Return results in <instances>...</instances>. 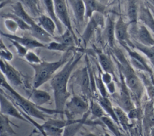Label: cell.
Masks as SVG:
<instances>
[{"label": "cell", "instance_id": "cell-21", "mask_svg": "<svg viewBox=\"0 0 154 136\" xmlns=\"http://www.w3.org/2000/svg\"><path fill=\"white\" fill-rule=\"evenodd\" d=\"M137 35L141 44L147 46H154V39L145 26L141 25L138 27Z\"/></svg>", "mask_w": 154, "mask_h": 136}, {"label": "cell", "instance_id": "cell-33", "mask_svg": "<svg viewBox=\"0 0 154 136\" xmlns=\"http://www.w3.org/2000/svg\"><path fill=\"white\" fill-rule=\"evenodd\" d=\"M102 121L106 125V126L115 134V135H119V132L117 126H116L115 123L112 121V119H110L108 117L103 116L100 117Z\"/></svg>", "mask_w": 154, "mask_h": 136}, {"label": "cell", "instance_id": "cell-40", "mask_svg": "<svg viewBox=\"0 0 154 136\" xmlns=\"http://www.w3.org/2000/svg\"><path fill=\"white\" fill-rule=\"evenodd\" d=\"M140 114V111L139 109L133 108L132 109H131L128 111V117L129 119H137L139 118Z\"/></svg>", "mask_w": 154, "mask_h": 136}, {"label": "cell", "instance_id": "cell-39", "mask_svg": "<svg viewBox=\"0 0 154 136\" xmlns=\"http://www.w3.org/2000/svg\"><path fill=\"white\" fill-rule=\"evenodd\" d=\"M95 82H96V86L98 88V90H99L100 94L102 95V96L103 97H106V90L104 85V82H103L102 78H96L95 79Z\"/></svg>", "mask_w": 154, "mask_h": 136}, {"label": "cell", "instance_id": "cell-31", "mask_svg": "<svg viewBox=\"0 0 154 136\" xmlns=\"http://www.w3.org/2000/svg\"><path fill=\"white\" fill-rule=\"evenodd\" d=\"M113 109L118 119V121L122 125H128L129 118L128 117V115H126L124 110L119 107H114Z\"/></svg>", "mask_w": 154, "mask_h": 136}, {"label": "cell", "instance_id": "cell-29", "mask_svg": "<svg viewBox=\"0 0 154 136\" xmlns=\"http://www.w3.org/2000/svg\"><path fill=\"white\" fill-rule=\"evenodd\" d=\"M3 18H11L16 21L17 23L19 28L22 30H30L29 26L20 17L15 14L14 13H6L1 16Z\"/></svg>", "mask_w": 154, "mask_h": 136}, {"label": "cell", "instance_id": "cell-43", "mask_svg": "<svg viewBox=\"0 0 154 136\" xmlns=\"http://www.w3.org/2000/svg\"><path fill=\"white\" fill-rule=\"evenodd\" d=\"M150 135H154V125L150 128Z\"/></svg>", "mask_w": 154, "mask_h": 136}, {"label": "cell", "instance_id": "cell-27", "mask_svg": "<svg viewBox=\"0 0 154 136\" xmlns=\"http://www.w3.org/2000/svg\"><path fill=\"white\" fill-rule=\"evenodd\" d=\"M99 60L102 69L105 72L113 74L114 67L111 60L104 54H99Z\"/></svg>", "mask_w": 154, "mask_h": 136}, {"label": "cell", "instance_id": "cell-35", "mask_svg": "<svg viewBox=\"0 0 154 136\" xmlns=\"http://www.w3.org/2000/svg\"><path fill=\"white\" fill-rule=\"evenodd\" d=\"M24 57L27 60V61L30 63V64H38L42 61L38 56L32 50H28Z\"/></svg>", "mask_w": 154, "mask_h": 136}, {"label": "cell", "instance_id": "cell-5", "mask_svg": "<svg viewBox=\"0 0 154 136\" xmlns=\"http://www.w3.org/2000/svg\"><path fill=\"white\" fill-rule=\"evenodd\" d=\"M88 109V103L84 98L79 96H73L66 102L64 113L67 120H73L78 116L85 115Z\"/></svg>", "mask_w": 154, "mask_h": 136}, {"label": "cell", "instance_id": "cell-22", "mask_svg": "<svg viewBox=\"0 0 154 136\" xmlns=\"http://www.w3.org/2000/svg\"><path fill=\"white\" fill-rule=\"evenodd\" d=\"M53 39L55 41H57L70 47H74L75 43L77 41V39L75 38L72 32L67 28L66 29L64 32L60 34V36H53Z\"/></svg>", "mask_w": 154, "mask_h": 136}, {"label": "cell", "instance_id": "cell-24", "mask_svg": "<svg viewBox=\"0 0 154 136\" xmlns=\"http://www.w3.org/2000/svg\"><path fill=\"white\" fill-rule=\"evenodd\" d=\"M99 103L100 104L103 110H105L109 116H111V118L118 123V119L114 113L113 107H112L110 100L106 97L102 96L99 99Z\"/></svg>", "mask_w": 154, "mask_h": 136}, {"label": "cell", "instance_id": "cell-14", "mask_svg": "<svg viewBox=\"0 0 154 136\" xmlns=\"http://www.w3.org/2000/svg\"><path fill=\"white\" fill-rule=\"evenodd\" d=\"M74 16L79 24L83 23L85 19V5L83 0H69Z\"/></svg>", "mask_w": 154, "mask_h": 136}, {"label": "cell", "instance_id": "cell-18", "mask_svg": "<svg viewBox=\"0 0 154 136\" xmlns=\"http://www.w3.org/2000/svg\"><path fill=\"white\" fill-rule=\"evenodd\" d=\"M115 35L122 43L128 42V24L124 22L122 18H120L115 25Z\"/></svg>", "mask_w": 154, "mask_h": 136}, {"label": "cell", "instance_id": "cell-4", "mask_svg": "<svg viewBox=\"0 0 154 136\" xmlns=\"http://www.w3.org/2000/svg\"><path fill=\"white\" fill-rule=\"evenodd\" d=\"M117 53V56L119 58L123 67V72L125 76V83L127 87L131 90L136 97H139L143 92V85L141 82L132 69L127 61L123 58V55Z\"/></svg>", "mask_w": 154, "mask_h": 136}, {"label": "cell", "instance_id": "cell-7", "mask_svg": "<svg viewBox=\"0 0 154 136\" xmlns=\"http://www.w3.org/2000/svg\"><path fill=\"white\" fill-rule=\"evenodd\" d=\"M54 4V8L55 14L58 20L64 25L66 28L69 29L73 36L76 38V35L73 30L69 14L68 8L67 7L66 0H53ZM77 39V38H76Z\"/></svg>", "mask_w": 154, "mask_h": 136}, {"label": "cell", "instance_id": "cell-30", "mask_svg": "<svg viewBox=\"0 0 154 136\" xmlns=\"http://www.w3.org/2000/svg\"><path fill=\"white\" fill-rule=\"evenodd\" d=\"M106 36L110 46H112L115 37V25L111 19H108L106 27Z\"/></svg>", "mask_w": 154, "mask_h": 136}, {"label": "cell", "instance_id": "cell-20", "mask_svg": "<svg viewBox=\"0 0 154 136\" xmlns=\"http://www.w3.org/2000/svg\"><path fill=\"white\" fill-rule=\"evenodd\" d=\"M20 2L27 9L26 11L29 13L32 17H38L42 14L40 0H20Z\"/></svg>", "mask_w": 154, "mask_h": 136}, {"label": "cell", "instance_id": "cell-41", "mask_svg": "<svg viewBox=\"0 0 154 136\" xmlns=\"http://www.w3.org/2000/svg\"><path fill=\"white\" fill-rule=\"evenodd\" d=\"M102 79L104 83L106 84L111 82V73L108 72H105L102 76Z\"/></svg>", "mask_w": 154, "mask_h": 136}, {"label": "cell", "instance_id": "cell-26", "mask_svg": "<svg viewBox=\"0 0 154 136\" xmlns=\"http://www.w3.org/2000/svg\"><path fill=\"white\" fill-rule=\"evenodd\" d=\"M140 18L154 32V19L147 9L144 8L141 9Z\"/></svg>", "mask_w": 154, "mask_h": 136}, {"label": "cell", "instance_id": "cell-38", "mask_svg": "<svg viewBox=\"0 0 154 136\" xmlns=\"http://www.w3.org/2000/svg\"><path fill=\"white\" fill-rule=\"evenodd\" d=\"M10 40L12 43L13 46L15 47V48L16 49L17 54L19 56L24 57L29 49H28L26 47H25L24 46H23L22 45H21L20 43H18L15 40Z\"/></svg>", "mask_w": 154, "mask_h": 136}, {"label": "cell", "instance_id": "cell-42", "mask_svg": "<svg viewBox=\"0 0 154 136\" xmlns=\"http://www.w3.org/2000/svg\"><path fill=\"white\" fill-rule=\"evenodd\" d=\"M106 85H107V87H108V89L109 91V92L112 93H114L115 91V86H114L113 82L111 81V82L107 84Z\"/></svg>", "mask_w": 154, "mask_h": 136}, {"label": "cell", "instance_id": "cell-15", "mask_svg": "<svg viewBox=\"0 0 154 136\" xmlns=\"http://www.w3.org/2000/svg\"><path fill=\"white\" fill-rule=\"evenodd\" d=\"M43 7L45 8V10H46L47 13V15H48L50 17H51L54 22L56 23L57 26V29L60 33V34H62L64 31H63V24L61 22L58 20L57 18L55 12V8H54V1L53 0H42Z\"/></svg>", "mask_w": 154, "mask_h": 136}, {"label": "cell", "instance_id": "cell-9", "mask_svg": "<svg viewBox=\"0 0 154 136\" xmlns=\"http://www.w3.org/2000/svg\"><path fill=\"white\" fill-rule=\"evenodd\" d=\"M0 34L3 36L7 37L8 40H13L17 42L29 50H32L35 48H46V45H45L43 43L39 42L37 39H34V37L30 38L26 37H20L14 34L4 33L1 31Z\"/></svg>", "mask_w": 154, "mask_h": 136}, {"label": "cell", "instance_id": "cell-25", "mask_svg": "<svg viewBox=\"0 0 154 136\" xmlns=\"http://www.w3.org/2000/svg\"><path fill=\"white\" fill-rule=\"evenodd\" d=\"M134 46L137 49L145 54L154 66V46H147L138 42H135V43H134Z\"/></svg>", "mask_w": 154, "mask_h": 136}, {"label": "cell", "instance_id": "cell-16", "mask_svg": "<svg viewBox=\"0 0 154 136\" xmlns=\"http://www.w3.org/2000/svg\"><path fill=\"white\" fill-rule=\"evenodd\" d=\"M76 81L79 85L84 94H88L89 92L90 79L88 75V71L86 68L79 70L76 73Z\"/></svg>", "mask_w": 154, "mask_h": 136}, {"label": "cell", "instance_id": "cell-34", "mask_svg": "<svg viewBox=\"0 0 154 136\" xmlns=\"http://www.w3.org/2000/svg\"><path fill=\"white\" fill-rule=\"evenodd\" d=\"M90 111L91 114L97 117H101L103 116V109L100 105V104L97 103L96 102H93L91 103L90 107Z\"/></svg>", "mask_w": 154, "mask_h": 136}, {"label": "cell", "instance_id": "cell-6", "mask_svg": "<svg viewBox=\"0 0 154 136\" xmlns=\"http://www.w3.org/2000/svg\"><path fill=\"white\" fill-rule=\"evenodd\" d=\"M0 70L11 85L19 86L22 84V78L19 72L6 60L1 57H0Z\"/></svg>", "mask_w": 154, "mask_h": 136}, {"label": "cell", "instance_id": "cell-11", "mask_svg": "<svg viewBox=\"0 0 154 136\" xmlns=\"http://www.w3.org/2000/svg\"><path fill=\"white\" fill-rule=\"evenodd\" d=\"M28 99L37 107H40L49 102L51 96L49 94L38 88H33L29 95Z\"/></svg>", "mask_w": 154, "mask_h": 136}, {"label": "cell", "instance_id": "cell-12", "mask_svg": "<svg viewBox=\"0 0 154 136\" xmlns=\"http://www.w3.org/2000/svg\"><path fill=\"white\" fill-rule=\"evenodd\" d=\"M116 100L122 108L126 111L128 112L129 110L134 108L132 100H131L129 92L125 84H122L119 96L116 97Z\"/></svg>", "mask_w": 154, "mask_h": 136}, {"label": "cell", "instance_id": "cell-2", "mask_svg": "<svg viewBox=\"0 0 154 136\" xmlns=\"http://www.w3.org/2000/svg\"><path fill=\"white\" fill-rule=\"evenodd\" d=\"M70 56L67 54L57 61H41L38 64H30L34 70L33 77V88H39L43 84L50 80L56 72L69 60Z\"/></svg>", "mask_w": 154, "mask_h": 136}, {"label": "cell", "instance_id": "cell-3", "mask_svg": "<svg viewBox=\"0 0 154 136\" xmlns=\"http://www.w3.org/2000/svg\"><path fill=\"white\" fill-rule=\"evenodd\" d=\"M13 13L22 19L30 27V32L32 36L44 43H49L52 40V36L45 31L38 23H37L32 17L26 11L22 4L19 1L12 5Z\"/></svg>", "mask_w": 154, "mask_h": 136}, {"label": "cell", "instance_id": "cell-37", "mask_svg": "<svg viewBox=\"0 0 154 136\" xmlns=\"http://www.w3.org/2000/svg\"><path fill=\"white\" fill-rule=\"evenodd\" d=\"M4 24L6 28L9 31L13 33L16 32L17 29L19 28V26L17 23L16 22V21L11 18H5Z\"/></svg>", "mask_w": 154, "mask_h": 136}, {"label": "cell", "instance_id": "cell-32", "mask_svg": "<svg viewBox=\"0 0 154 136\" xmlns=\"http://www.w3.org/2000/svg\"><path fill=\"white\" fill-rule=\"evenodd\" d=\"M145 122L150 128L154 125V109L151 106H148L146 108Z\"/></svg>", "mask_w": 154, "mask_h": 136}, {"label": "cell", "instance_id": "cell-8", "mask_svg": "<svg viewBox=\"0 0 154 136\" xmlns=\"http://www.w3.org/2000/svg\"><path fill=\"white\" fill-rule=\"evenodd\" d=\"M0 112L20 120L29 123L28 120L18 111L17 108L0 91Z\"/></svg>", "mask_w": 154, "mask_h": 136}, {"label": "cell", "instance_id": "cell-44", "mask_svg": "<svg viewBox=\"0 0 154 136\" xmlns=\"http://www.w3.org/2000/svg\"><path fill=\"white\" fill-rule=\"evenodd\" d=\"M5 1V0H0V1Z\"/></svg>", "mask_w": 154, "mask_h": 136}, {"label": "cell", "instance_id": "cell-28", "mask_svg": "<svg viewBox=\"0 0 154 136\" xmlns=\"http://www.w3.org/2000/svg\"><path fill=\"white\" fill-rule=\"evenodd\" d=\"M46 48L51 51H63V52H68L72 51L74 47L68 46L64 44H63L60 42H58L55 40H52L49 43H48Z\"/></svg>", "mask_w": 154, "mask_h": 136}, {"label": "cell", "instance_id": "cell-13", "mask_svg": "<svg viewBox=\"0 0 154 136\" xmlns=\"http://www.w3.org/2000/svg\"><path fill=\"white\" fill-rule=\"evenodd\" d=\"M85 5V18H90L95 12L103 13L105 7L98 0H83Z\"/></svg>", "mask_w": 154, "mask_h": 136}, {"label": "cell", "instance_id": "cell-23", "mask_svg": "<svg viewBox=\"0 0 154 136\" xmlns=\"http://www.w3.org/2000/svg\"><path fill=\"white\" fill-rule=\"evenodd\" d=\"M42 128L43 131V135L59 136L63 135L64 132V128H58L46 122L42 125Z\"/></svg>", "mask_w": 154, "mask_h": 136}, {"label": "cell", "instance_id": "cell-10", "mask_svg": "<svg viewBox=\"0 0 154 136\" xmlns=\"http://www.w3.org/2000/svg\"><path fill=\"white\" fill-rule=\"evenodd\" d=\"M123 46L128 51L130 56V61L132 65L137 69L142 71L152 73L150 68L148 66L145 59L141 57L139 54L135 51H131L128 46L123 45Z\"/></svg>", "mask_w": 154, "mask_h": 136}, {"label": "cell", "instance_id": "cell-19", "mask_svg": "<svg viewBox=\"0 0 154 136\" xmlns=\"http://www.w3.org/2000/svg\"><path fill=\"white\" fill-rule=\"evenodd\" d=\"M16 135L17 133L11 127V122L7 116L0 112V135L9 136Z\"/></svg>", "mask_w": 154, "mask_h": 136}, {"label": "cell", "instance_id": "cell-17", "mask_svg": "<svg viewBox=\"0 0 154 136\" xmlns=\"http://www.w3.org/2000/svg\"><path fill=\"white\" fill-rule=\"evenodd\" d=\"M38 24L49 34L54 36L55 29L57 28L56 23L48 15L42 14L39 16L38 17Z\"/></svg>", "mask_w": 154, "mask_h": 136}, {"label": "cell", "instance_id": "cell-36", "mask_svg": "<svg viewBox=\"0 0 154 136\" xmlns=\"http://www.w3.org/2000/svg\"><path fill=\"white\" fill-rule=\"evenodd\" d=\"M128 16L131 22H135L137 18V9L135 2L131 0L128 7Z\"/></svg>", "mask_w": 154, "mask_h": 136}, {"label": "cell", "instance_id": "cell-1", "mask_svg": "<svg viewBox=\"0 0 154 136\" xmlns=\"http://www.w3.org/2000/svg\"><path fill=\"white\" fill-rule=\"evenodd\" d=\"M82 56V54L72 56L61 70L50 79V85L54 96L56 112L64 113L66 103L70 96L67 90L68 82L72 71L81 59Z\"/></svg>", "mask_w": 154, "mask_h": 136}]
</instances>
